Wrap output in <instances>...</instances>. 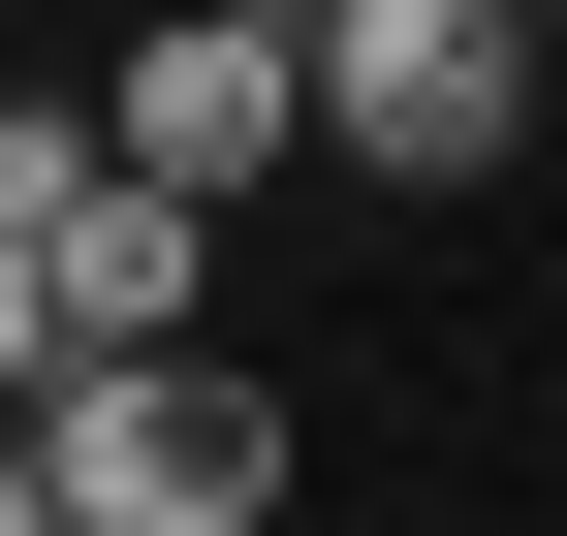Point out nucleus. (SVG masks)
I'll use <instances>...</instances> for the list:
<instances>
[{
	"instance_id": "obj_3",
	"label": "nucleus",
	"mask_w": 567,
	"mask_h": 536,
	"mask_svg": "<svg viewBox=\"0 0 567 536\" xmlns=\"http://www.w3.org/2000/svg\"><path fill=\"white\" fill-rule=\"evenodd\" d=\"M95 158H158L189 221L284 189V158H316V0H158V32L95 63Z\"/></svg>"
},
{
	"instance_id": "obj_4",
	"label": "nucleus",
	"mask_w": 567,
	"mask_h": 536,
	"mask_svg": "<svg viewBox=\"0 0 567 536\" xmlns=\"http://www.w3.org/2000/svg\"><path fill=\"white\" fill-rule=\"evenodd\" d=\"M32 285H63V348H189V189L158 158H63L32 189Z\"/></svg>"
},
{
	"instance_id": "obj_1",
	"label": "nucleus",
	"mask_w": 567,
	"mask_h": 536,
	"mask_svg": "<svg viewBox=\"0 0 567 536\" xmlns=\"http://www.w3.org/2000/svg\"><path fill=\"white\" fill-rule=\"evenodd\" d=\"M32 505L63 536H252L284 505V411H252L221 348H63L32 379Z\"/></svg>"
},
{
	"instance_id": "obj_5",
	"label": "nucleus",
	"mask_w": 567,
	"mask_h": 536,
	"mask_svg": "<svg viewBox=\"0 0 567 536\" xmlns=\"http://www.w3.org/2000/svg\"><path fill=\"white\" fill-rule=\"evenodd\" d=\"M32 379H63V285H32V221H0V411H32Z\"/></svg>"
},
{
	"instance_id": "obj_2",
	"label": "nucleus",
	"mask_w": 567,
	"mask_h": 536,
	"mask_svg": "<svg viewBox=\"0 0 567 536\" xmlns=\"http://www.w3.org/2000/svg\"><path fill=\"white\" fill-rule=\"evenodd\" d=\"M316 158H347V189L536 158V32H505V0H316Z\"/></svg>"
}]
</instances>
